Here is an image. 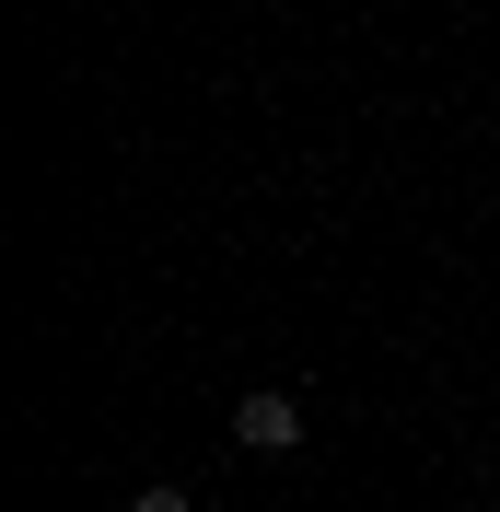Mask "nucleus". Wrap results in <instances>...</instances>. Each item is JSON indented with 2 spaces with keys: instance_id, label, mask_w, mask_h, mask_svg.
I'll list each match as a JSON object with an SVG mask.
<instances>
[{
  "instance_id": "nucleus-1",
  "label": "nucleus",
  "mask_w": 500,
  "mask_h": 512,
  "mask_svg": "<svg viewBox=\"0 0 500 512\" xmlns=\"http://www.w3.org/2000/svg\"><path fill=\"white\" fill-rule=\"evenodd\" d=\"M233 443H245V454H291V443H303V408H291V396H268V384H256L245 408H233Z\"/></svg>"
},
{
  "instance_id": "nucleus-2",
  "label": "nucleus",
  "mask_w": 500,
  "mask_h": 512,
  "mask_svg": "<svg viewBox=\"0 0 500 512\" xmlns=\"http://www.w3.org/2000/svg\"><path fill=\"white\" fill-rule=\"evenodd\" d=\"M128 512H198V501H187V489H140Z\"/></svg>"
}]
</instances>
